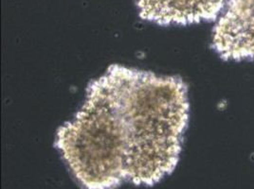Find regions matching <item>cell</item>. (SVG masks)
Returning <instances> with one entry per match:
<instances>
[{"instance_id":"6da1fadb","label":"cell","mask_w":254,"mask_h":189,"mask_svg":"<svg viewBox=\"0 0 254 189\" xmlns=\"http://www.w3.org/2000/svg\"><path fill=\"white\" fill-rule=\"evenodd\" d=\"M189 108L179 76L112 64L88 84L54 145L85 189L154 186L178 165Z\"/></svg>"},{"instance_id":"7a4b0ae2","label":"cell","mask_w":254,"mask_h":189,"mask_svg":"<svg viewBox=\"0 0 254 189\" xmlns=\"http://www.w3.org/2000/svg\"><path fill=\"white\" fill-rule=\"evenodd\" d=\"M212 47L225 60L254 61V0H229L213 30Z\"/></svg>"},{"instance_id":"3957f363","label":"cell","mask_w":254,"mask_h":189,"mask_svg":"<svg viewBox=\"0 0 254 189\" xmlns=\"http://www.w3.org/2000/svg\"><path fill=\"white\" fill-rule=\"evenodd\" d=\"M229 0H138L139 16L160 26H186L217 17Z\"/></svg>"}]
</instances>
